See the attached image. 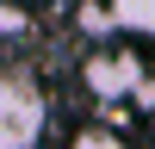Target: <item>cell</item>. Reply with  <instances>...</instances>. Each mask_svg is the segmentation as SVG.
I'll return each instance as SVG.
<instances>
[{
    "instance_id": "obj_4",
    "label": "cell",
    "mask_w": 155,
    "mask_h": 149,
    "mask_svg": "<svg viewBox=\"0 0 155 149\" xmlns=\"http://www.w3.org/2000/svg\"><path fill=\"white\" fill-rule=\"evenodd\" d=\"M37 31V19L25 6H12V0H0V37H6V44H19V37H31Z\"/></svg>"
},
{
    "instance_id": "obj_5",
    "label": "cell",
    "mask_w": 155,
    "mask_h": 149,
    "mask_svg": "<svg viewBox=\"0 0 155 149\" xmlns=\"http://www.w3.org/2000/svg\"><path fill=\"white\" fill-rule=\"evenodd\" d=\"M74 149H124V143H118L112 131H99V124H87V131L74 137Z\"/></svg>"
},
{
    "instance_id": "obj_1",
    "label": "cell",
    "mask_w": 155,
    "mask_h": 149,
    "mask_svg": "<svg viewBox=\"0 0 155 149\" xmlns=\"http://www.w3.org/2000/svg\"><path fill=\"white\" fill-rule=\"evenodd\" d=\"M50 131V99L31 74H0V149H37Z\"/></svg>"
},
{
    "instance_id": "obj_3",
    "label": "cell",
    "mask_w": 155,
    "mask_h": 149,
    "mask_svg": "<svg viewBox=\"0 0 155 149\" xmlns=\"http://www.w3.org/2000/svg\"><path fill=\"white\" fill-rule=\"evenodd\" d=\"M106 12H112L118 31H143V37H155V0H106Z\"/></svg>"
},
{
    "instance_id": "obj_2",
    "label": "cell",
    "mask_w": 155,
    "mask_h": 149,
    "mask_svg": "<svg viewBox=\"0 0 155 149\" xmlns=\"http://www.w3.org/2000/svg\"><path fill=\"white\" fill-rule=\"evenodd\" d=\"M149 81V62L137 56V50H124V44H106V50H93V56L81 62V87L93 99H137V87Z\"/></svg>"
}]
</instances>
